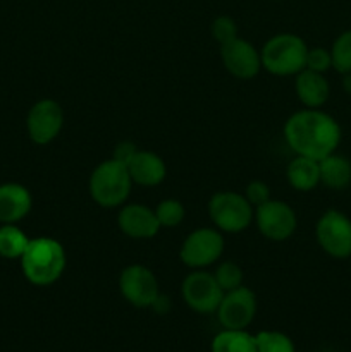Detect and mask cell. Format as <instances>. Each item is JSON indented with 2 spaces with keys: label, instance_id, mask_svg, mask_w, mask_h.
<instances>
[{
  "label": "cell",
  "instance_id": "obj_17",
  "mask_svg": "<svg viewBox=\"0 0 351 352\" xmlns=\"http://www.w3.org/2000/svg\"><path fill=\"white\" fill-rule=\"evenodd\" d=\"M295 91L306 109H320L329 100L330 86L322 72L303 69L296 74Z\"/></svg>",
  "mask_w": 351,
  "mask_h": 352
},
{
  "label": "cell",
  "instance_id": "obj_26",
  "mask_svg": "<svg viewBox=\"0 0 351 352\" xmlns=\"http://www.w3.org/2000/svg\"><path fill=\"white\" fill-rule=\"evenodd\" d=\"M212 36L217 43L226 45L237 38V26L233 17L220 16L212 23Z\"/></svg>",
  "mask_w": 351,
  "mask_h": 352
},
{
  "label": "cell",
  "instance_id": "obj_2",
  "mask_svg": "<svg viewBox=\"0 0 351 352\" xmlns=\"http://www.w3.org/2000/svg\"><path fill=\"white\" fill-rule=\"evenodd\" d=\"M19 260L24 277L38 287L55 284L62 277L67 265L65 250L52 237L30 239V244Z\"/></svg>",
  "mask_w": 351,
  "mask_h": 352
},
{
  "label": "cell",
  "instance_id": "obj_22",
  "mask_svg": "<svg viewBox=\"0 0 351 352\" xmlns=\"http://www.w3.org/2000/svg\"><path fill=\"white\" fill-rule=\"evenodd\" d=\"M330 57H332V67L337 72L341 74L351 72V30L344 31L336 38L330 48Z\"/></svg>",
  "mask_w": 351,
  "mask_h": 352
},
{
  "label": "cell",
  "instance_id": "obj_12",
  "mask_svg": "<svg viewBox=\"0 0 351 352\" xmlns=\"http://www.w3.org/2000/svg\"><path fill=\"white\" fill-rule=\"evenodd\" d=\"M26 127L33 143H52L64 127V110L55 100H40L28 112Z\"/></svg>",
  "mask_w": 351,
  "mask_h": 352
},
{
  "label": "cell",
  "instance_id": "obj_21",
  "mask_svg": "<svg viewBox=\"0 0 351 352\" xmlns=\"http://www.w3.org/2000/svg\"><path fill=\"white\" fill-rule=\"evenodd\" d=\"M30 239L14 223H2L0 227V256L6 260H19L26 251Z\"/></svg>",
  "mask_w": 351,
  "mask_h": 352
},
{
  "label": "cell",
  "instance_id": "obj_16",
  "mask_svg": "<svg viewBox=\"0 0 351 352\" xmlns=\"http://www.w3.org/2000/svg\"><path fill=\"white\" fill-rule=\"evenodd\" d=\"M33 198L28 188L17 182L0 186V223H16L31 212Z\"/></svg>",
  "mask_w": 351,
  "mask_h": 352
},
{
  "label": "cell",
  "instance_id": "obj_11",
  "mask_svg": "<svg viewBox=\"0 0 351 352\" xmlns=\"http://www.w3.org/2000/svg\"><path fill=\"white\" fill-rule=\"evenodd\" d=\"M257 313V296L251 289L241 287L224 292L222 301L217 308L220 325L226 330H244Z\"/></svg>",
  "mask_w": 351,
  "mask_h": 352
},
{
  "label": "cell",
  "instance_id": "obj_3",
  "mask_svg": "<svg viewBox=\"0 0 351 352\" xmlns=\"http://www.w3.org/2000/svg\"><path fill=\"white\" fill-rule=\"evenodd\" d=\"M131 188H133V181H131L127 167L114 158L96 165L95 170L89 175V196L102 208L123 206L129 198Z\"/></svg>",
  "mask_w": 351,
  "mask_h": 352
},
{
  "label": "cell",
  "instance_id": "obj_18",
  "mask_svg": "<svg viewBox=\"0 0 351 352\" xmlns=\"http://www.w3.org/2000/svg\"><path fill=\"white\" fill-rule=\"evenodd\" d=\"M286 177L292 189L301 192H308L320 184V165L319 160H313L308 157H299L296 155L289 162L286 168Z\"/></svg>",
  "mask_w": 351,
  "mask_h": 352
},
{
  "label": "cell",
  "instance_id": "obj_25",
  "mask_svg": "<svg viewBox=\"0 0 351 352\" xmlns=\"http://www.w3.org/2000/svg\"><path fill=\"white\" fill-rule=\"evenodd\" d=\"M213 277H215L217 284L220 285L224 292L234 291V289L241 287L244 280L243 268L240 267L234 261H224L217 267V270L213 272Z\"/></svg>",
  "mask_w": 351,
  "mask_h": 352
},
{
  "label": "cell",
  "instance_id": "obj_8",
  "mask_svg": "<svg viewBox=\"0 0 351 352\" xmlns=\"http://www.w3.org/2000/svg\"><path fill=\"white\" fill-rule=\"evenodd\" d=\"M181 294L186 305L196 313L210 315L217 311L222 301L224 291L210 272L195 270L186 275L181 285Z\"/></svg>",
  "mask_w": 351,
  "mask_h": 352
},
{
  "label": "cell",
  "instance_id": "obj_6",
  "mask_svg": "<svg viewBox=\"0 0 351 352\" xmlns=\"http://www.w3.org/2000/svg\"><path fill=\"white\" fill-rule=\"evenodd\" d=\"M224 253V237L219 229L202 227L195 229L182 241L179 258L182 263L193 270H203L217 263Z\"/></svg>",
  "mask_w": 351,
  "mask_h": 352
},
{
  "label": "cell",
  "instance_id": "obj_5",
  "mask_svg": "<svg viewBox=\"0 0 351 352\" xmlns=\"http://www.w3.org/2000/svg\"><path fill=\"white\" fill-rule=\"evenodd\" d=\"M209 215L220 232L240 234L253 220L255 208L241 192L220 191L210 198Z\"/></svg>",
  "mask_w": 351,
  "mask_h": 352
},
{
  "label": "cell",
  "instance_id": "obj_30",
  "mask_svg": "<svg viewBox=\"0 0 351 352\" xmlns=\"http://www.w3.org/2000/svg\"><path fill=\"white\" fill-rule=\"evenodd\" d=\"M344 79H343V88L344 91L348 93V95H351V72H348V74H343Z\"/></svg>",
  "mask_w": 351,
  "mask_h": 352
},
{
  "label": "cell",
  "instance_id": "obj_15",
  "mask_svg": "<svg viewBox=\"0 0 351 352\" xmlns=\"http://www.w3.org/2000/svg\"><path fill=\"white\" fill-rule=\"evenodd\" d=\"M126 167L133 184L145 186V188H153V186L162 184L165 175H167L165 162L153 151L138 150L133 155V158L127 162Z\"/></svg>",
  "mask_w": 351,
  "mask_h": 352
},
{
  "label": "cell",
  "instance_id": "obj_4",
  "mask_svg": "<svg viewBox=\"0 0 351 352\" xmlns=\"http://www.w3.org/2000/svg\"><path fill=\"white\" fill-rule=\"evenodd\" d=\"M308 47L298 34L281 33L262 47V69L274 76H296L306 67Z\"/></svg>",
  "mask_w": 351,
  "mask_h": 352
},
{
  "label": "cell",
  "instance_id": "obj_10",
  "mask_svg": "<svg viewBox=\"0 0 351 352\" xmlns=\"http://www.w3.org/2000/svg\"><path fill=\"white\" fill-rule=\"evenodd\" d=\"M120 294L136 308H151L158 298V282L153 272L145 265H129L120 272Z\"/></svg>",
  "mask_w": 351,
  "mask_h": 352
},
{
  "label": "cell",
  "instance_id": "obj_24",
  "mask_svg": "<svg viewBox=\"0 0 351 352\" xmlns=\"http://www.w3.org/2000/svg\"><path fill=\"white\" fill-rule=\"evenodd\" d=\"M155 215H157L160 227H178L184 220L186 210L179 199L167 198L158 203L155 208Z\"/></svg>",
  "mask_w": 351,
  "mask_h": 352
},
{
  "label": "cell",
  "instance_id": "obj_14",
  "mask_svg": "<svg viewBox=\"0 0 351 352\" xmlns=\"http://www.w3.org/2000/svg\"><path fill=\"white\" fill-rule=\"evenodd\" d=\"M117 226L124 236L133 237V239H151L160 230L155 210L140 203L123 205L117 215Z\"/></svg>",
  "mask_w": 351,
  "mask_h": 352
},
{
  "label": "cell",
  "instance_id": "obj_9",
  "mask_svg": "<svg viewBox=\"0 0 351 352\" xmlns=\"http://www.w3.org/2000/svg\"><path fill=\"white\" fill-rule=\"evenodd\" d=\"M253 220L262 236L277 243L289 239L298 227L295 210L281 199H268L267 203L255 208Z\"/></svg>",
  "mask_w": 351,
  "mask_h": 352
},
{
  "label": "cell",
  "instance_id": "obj_23",
  "mask_svg": "<svg viewBox=\"0 0 351 352\" xmlns=\"http://www.w3.org/2000/svg\"><path fill=\"white\" fill-rule=\"evenodd\" d=\"M257 340L258 352H295V344L286 333L274 332V330H264L258 336Z\"/></svg>",
  "mask_w": 351,
  "mask_h": 352
},
{
  "label": "cell",
  "instance_id": "obj_1",
  "mask_svg": "<svg viewBox=\"0 0 351 352\" xmlns=\"http://www.w3.org/2000/svg\"><path fill=\"white\" fill-rule=\"evenodd\" d=\"M284 140L295 155L322 160L339 146L341 127L329 113L305 109L286 120Z\"/></svg>",
  "mask_w": 351,
  "mask_h": 352
},
{
  "label": "cell",
  "instance_id": "obj_19",
  "mask_svg": "<svg viewBox=\"0 0 351 352\" xmlns=\"http://www.w3.org/2000/svg\"><path fill=\"white\" fill-rule=\"evenodd\" d=\"M320 165V182L329 189H344L351 182V164L343 155L336 151L319 160Z\"/></svg>",
  "mask_w": 351,
  "mask_h": 352
},
{
  "label": "cell",
  "instance_id": "obj_29",
  "mask_svg": "<svg viewBox=\"0 0 351 352\" xmlns=\"http://www.w3.org/2000/svg\"><path fill=\"white\" fill-rule=\"evenodd\" d=\"M138 148L136 144L131 143V141H120V143H117V146L114 148V160L120 162V164L126 165L127 162L133 158V155L136 153Z\"/></svg>",
  "mask_w": 351,
  "mask_h": 352
},
{
  "label": "cell",
  "instance_id": "obj_7",
  "mask_svg": "<svg viewBox=\"0 0 351 352\" xmlns=\"http://www.w3.org/2000/svg\"><path fill=\"white\" fill-rule=\"evenodd\" d=\"M317 241L329 256L344 260L351 256V220L337 210H329L317 222Z\"/></svg>",
  "mask_w": 351,
  "mask_h": 352
},
{
  "label": "cell",
  "instance_id": "obj_13",
  "mask_svg": "<svg viewBox=\"0 0 351 352\" xmlns=\"http://www.w3.org/2000/svg\"><path fill=\"white\" fill-rule=\"evenodd\" d=\"M220 58L231 76L237 79H253L262 69L260 52L243 38H234L226 45H220Z\"/></svg>",
  "mask_w": 351,
  "mask_h": 352
},
{
  "label": "cell",
  "instance_id": "obj_20",
  "mask_svg": "<svg viewBox=\"0 0 351 352\" xmlns=\"http://www.w3.org/2000/svg\"><path fill=\"white\" fill-rule=\"evenodd\" d=\"M212 352H258L257 340L246 330H226L212 340Z\"/></svg>",
  "mask_w": 351,
  "mask_h": 352
},
{
  "label": "cell",
  "instance_id": "obj_28",
  "mask_svg": "<svg viewBox=\"0 0 351 352\" xmlns=\"http://www.w3.org/2000/svg\"><path fill=\"white\" fill-rule=\"evenodd\" d=\"M244 198L248 199V203L253 208H258L260 205L267 203L268 199H272L270 188L264 181H251L244 189Z\"/></svg>",
  "mask_w": 351,
  "mask_h": 352
},
{
  "label": "cell",
  "instance_id": "obj_27",
  "mask_svg": "<svg viewBox=\"0 0 351 352\" xmlns=\"http://www.w3.org/2000/svg\"><path fill=\"white\" fill-rule=\"evenodd\" d=\"M332 67V57H330V50H326L322 47L308 48V54H306V67L310 71L315 72H326Z\"/></svg>",
  "mask_w": 351,
  "mask_h": 352
}]
</instances>
